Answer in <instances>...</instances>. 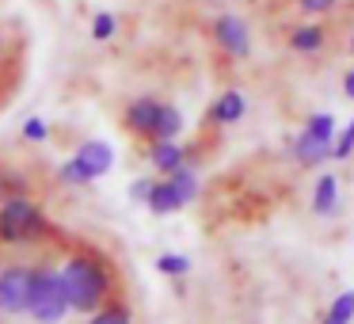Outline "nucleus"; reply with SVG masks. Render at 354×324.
I'll use <instances>...</instances> for the list:
<instances>
[{
    "label": "nucleus",
    "instance_id": "obj_29",
    "mask_svg": "<svg viewBox=\"0 0 354 324\" xmlns=\"http://www.w3.org/2000/svg\"><path fill=\"white\" fill-rule=\"evenodd\" d=\"M351 54H354V35H351Z\"/></svg>",
    "mask_w": 354,
    "mask_h": 324
},
{
    "label": "nucleus",
    "instance_id": "obj_3",
    "mask_svg": "<svg viewBox=\"0 0 354 324\" xmlns=\"http://www.w3.org/2000/svg\"><path fill=\"white\" fill-rule=\"evenodd\" d=\"M69 313H73V309H69V298H65L62 267H35L27 316H31V321H39V324H62Z\"/></svg>",
    "mask_w": 354,
    "mask_h": 324
},
{
    "label": "nucleus",
    "instance_id": "obj_5",
    "mask_svg": "<svg viewBox=\"0 0 354 324\" xmlns=\"http://www.w3.org/2000/svg\"><path fill=\"white\" fill-rule=\"evenodd\" d=\"M209 39H214V46L221 50L229 62H244V57L252 54V31H248V24L240 16H232V12H221V16L214 19Z\"/></svg>",
    "mask_w": 354,
    "mask_h": 324
},
{
    "label": "nucleus",
    "instance_id": "obj_13",
    "mask_svg": "<svg viewBox=\"0 0 354 324\" xmlns=\"http://www.w3.org/2000/svg\"><path fill=\"white\" fill-rule=\"evenodd\" d=\"M335 202H339V179L331 176V172H324V176L316 179V187H313V214L331 217L335 214Z\"/></svg>",
    "mask_w": 354,
    "mask_h": 324
},
{
    "label": "nucleus",
    "instance_id": "obj_27",
    "mask_svg": "<svg viewBox=\"0 0 354 324\" xmlns=\"http://www.w3.org/2000/svg\"><path fill=\"white\" fill-rule=\"evenodd\" d=\"M343 92H346V96H351V100H354V69H351V73H346V77H343Z\"/></svg>",
    "mask_w": 354,
    "mask_h": 324
},
{
    "label": "nucleus",
    "instance_id": "obj_6",
    "mask_svg": "<svg viewBox=\"0 0 354 324\" xmlns=\"http://www.w3.org/2000/svg\"><path fill=\"white\" fill-rule=\"evenodd\" d=\"M73 164H77V168L84 172L88 183H95V179H103L111 168H115V149H111L107 141H100V138L80 141L77 153H73Z\"/></svg>",
    "mask_w": 354,
    "mask_h": 324
},
{
    "label": "nucleus",
    "instance_id": "obj_1",
    "mask_svg": "<svg viewBox=\"0 0 354 324\" xmlns=\"http://www.w3.org/2000/svg\"><path fill=\"white\" fill-rule=\"evenodd\" d=\"M62 278L73 313H95L115 290V275L100 255H69L62 267Z\"/></svg>",
    "mask_w": 354,
    "mask_h": 324
},
{
    "label": "nucleus",
    "instance_id": "obj_20",
    "mask_svg": "<svg viewBox=\"0 0 354 324\" xmlns=\"http://www.w3.org/2000/svg\"><path fill=\"white\" fill-rule=\"evenodd\" d=\"M351 153H354V118L343 126V130H335V141H331V161H346Z\"/></svg>",
    "mask_w": 354,
    "mask_h": 324
},
{
    "label": "nucleus",
    "instance_id": "obj_23",
    "mask_svg": "<svg viewBox=\"0 0 354 324\" xmlns=\"http://www.w3.org/2000/svg\"><path fill=\"white\" fill-rule=\"evenodd\" d=\"M331 316H339V321H354V290H343L335 301L328 305Z\"/></svg>",
    "mask_w": 354,
    "mask_h": 324
},
{
    "label": "nucleus",
    "instance_id": "obj_21",
    "mask_svg": "<svg viewBox=\"0 0 354 324\" xmlns=\"http://www.w3.org/2000/svg\"><path fill=\"white\" fill-rule=\"evenodd\" d=\"M115 31H118V19L111 16V12H95V16H92V39L95 42H111V39H115Z\"/></svg>",
    "mask_w": 354,
    "mask_h": 324
},
{
    "label": "nucleus",
    "instance_id": "obj_14",
    "mask_svg": "<svg viewBox=\"0 0 354 324\" xmlns=\"http://www.w3.org/2000/svg\"><path fill=\"white\" fill-rule=\"evenodd\" d=\"M179 134H183V111H179L176 103H160L153 138H149V141H171V138H179Z\"/></svg>",
    "mask_w": 354,
    "mask_h": 324
},
{
    "label": "nucleus",
    "instance_id": "obj_16",
    "mask_svg": "<svg viewBox=\"0 0 354 324\" xmlns=\"http://www.w3.org/2000/svg\"><path fill=\"white\" fill-rule=\"evenodd\" d=\"M168 179L176 183V191H179V199H183V206H191V202L198 199V172H194L191 164H183V168H176Z\"/></svg>",
    "mask_w": 354,
    "mask_h": 324
},
{
    "label": "nucleus",
    "instance_id": "obj_17",
    "mask_svg": "<svg viewBox=\"0 0 354 324\" xmlns=\"http://www.w3.org/2000/svg\"><path fill=\"white\" fill-rule=\"evenodd\" d=\"M305 130L313 134V138H320V141H335V115L331 111H320V115H308V123H305Z\"/></svg>",
    "mask_w": 354,
    "mask_h": 324
},
{
    "label": "nucleus",
    "instance_id": "obj_11",
    "mask_svg": "<svg viewBox=\"0 0 354 324\" xmlns=\"http://www.w3.org/2000/svg\"><path fill=\"white\" fill-rule=\"evenodd\" d=\"M293 161H297L301 168H316V164L331 161V145L320 138H313L308 130H301L297 138H293Z\"/></svg>",
    "mask_w": 354,
    "mask_h": 324
},
{
    "label": "nucleus",
    "instance_id": "obj_7",
    "mask_svg": "<svg viewBox=\"0 0 354 324\" xmlns=\"http://www.w3.org/2000/svg\"><path fill=\"white\" fill-rule=\"evenodd\" d=\"M156 111H160V100H153V96H138V100L126 103L122 111V126L126 134H133V138H153V126H156Z\"/></svg>",
    "mask_w": 354,
    "mask_h": 324
},
{
    "label": "nucleus",
    "instance_id": "obj_10",
    "mask_svg": "<svg viewBox=\"0 0 354 324\" xmlns=\"http://www.w3.org/2000/svg\"><path fill=\"white\" fill-rule=\"evenodd\" d=\"M187 161H191V156H187V149L179 145L176 138L171 141H149V164H153L160 176H171V172L183 168Z\"/></svg>",
    "mask_w": 354,
    "mask_h": 324
},
{
    "label": "nucleus",
    "instance_id": "obj_26",
    "mask_svg": "<svg viewBox=\"0 0 354 324\" xmlns=\"http://www.w3.org/2000/svg\"><path fill=\"white\" fill-rule=\"evenodd\" d=\"M153 183H156V179H133V183H130V199L145 202V199H149V191H153Z\"/></svg>",
    "mask_w": 354,
    "mask_h": 324
},
{
    "label": "nucleus",
    "instance_id": "obj_12",
    "mask_svg": "<svg viewBox=\"0 0 354 324\" xmlns=\"http://www.w3.org/2000/svg\"><path fill=\"white\" fill-rule=\"evenodd\" d=\"M145 206L153 210L156 217H168V214H176V210H183V199H179L176 183L164 176V179H156V183H153V191H149Z\"/></svg>",
    "mask_w": 354,
    "mask_h": 324
},
{
    "label": "nucleus",
    "instance_id": "obj_9",
    "mask_svg": "<svg viewBox=\"0 0 354 324\" xmlns=\"http://www.w3.org/2000/svg\"><path fill=\"white\" fill-rule=\"evenodd\" d=\"M248 111V96L236 92V88H229V92H221L214 103H209V126H236L240 118H244Z\"/></svg>",
    "mask_w": 354,
    "mask_h": 324
},
{
    "label": "nucleus",
    "instance_id": "obj_18",
    "mask_svg": "<svg viewBox=\"0 0 354 324\" xmlns=\"http://www.w3.org/2000/svg\"><path fill=\"white\" fill-rule=\"evenodd\" d=\"M156 271L168 275V278H183L187 271H191V260L179 255V252H164V255H156Z\"/></svg>",
    "mask_w": 354,
    "mask_h": 324
},
{
    "label": "nucleus",
    "instance_id": "obj_24",
    "mask_svg": "<svg viewBox=\"0 0 354 324\" xmlns=\"http://www.w3.org/2000/svg\"><path fill=\"white\" fill-rule=\"evenodd\" d=\"M57 176H62V183H73V187H84V183H88V179H84V172H80L77 164H73V156H69V161H62Z\"/></svg>",
    "mask_w": 354,
    "mask_h": 324
},
{
    "label": "nucleus",
    "instance_id": "obj_19",
    "mask_svg": "<svg viewBox=\"0 0 354 324\" xmlns=\"http://www.w3.org/2000/svg\"><path fill=\"white\" fill-rule=\"evenodd\" d=\"M31 183H27L24 172H12V168H0V199H12V195H27Z\"/></svg>",
    "mask_w": 354,
    "mask_h": 324
},
{
    "label": "nucleus",
    "instance_id": "obj_25",
    "mask_svg": "<svg viewBox=\"0 0 354 324\" xmlns=\"http://www.w3.org/2000/svg\"><path fill=\"white\" fill-rule=\"evenodd\" d=\"M24 138L27 141H46L50 138L46 123H42V118H27V123H24Z\"/></svg>",
    "mask_w": 354,
    "mask_h": 324
},
{
    "label": "nucleus",
    "instance_id": "obj_8",
    "mask_svg": "<svg viewBox=\"0 0 354 324\" xmlns=\"http://www.w3.org/2000/svg\"><path fill=\"white\" fill-rule=\"evenodd\" d=\"M328 27L324 24H305V27H293L290 31V39H286V46L293 50V54H301V57H316V54H324L328 50Z\"/></svg>",
    "mask_w": 354,
    "mask_h": 324
},
{
    "label": "nucleus",
    "instance_id": "obj_2",
    "mask_svg": "<svg viewBox=\"0 0 354 324\" xmlns=\"http://www.w3.org/2000/svg\"><path fill=\"white\" fill-rule=\"evenodd\" d=\"M50 233H54V225L31 195H12L0 202V240L4 244H35Z\"/></svg>",
    "mask_w": 354,
    "mask_h": 324
},
{
    "label": "nucleus",
    "instance_id": "obj_4",
    "mask_svg": "<svg viewBox=\"0 0 354 324\" xmlns=\"http://www.w3.org/2000/svg\"><path fill=\"white\" fill-rule=\"evenodd\" d=\"M31 278H35V267H24V263L0 267V313L4 316L27 313V301H31Z\"/></svg>",
    "mask_w": 354,
    "mask_h": 324
},
{
    "label": "nucleus",
    "instance_id": "obj_28",
    "mask_svg": "<svg viewBox=\"0 0 354 324\" xmlns=\"http://www.w3.org/2000/svg\"><path fill=\"white\" fill-rule=\"evenodd\" d=\"M320 324H351V321H339V316H331V313H324V316H320Z\"/></svg>",
    "mask_w": 354,
    "mask_h": 324
},
{
    "label": "nucleus",
    "instance_id": "obj_22",
    "mask_svg": "<svg viewBox=\"0 0 354 324\" xmlns=\"http://www.w3.org/2000/svg\"><path fill=\"white\" fill-rule=\"evenodd\" d=\"M301 16H331L339 8V0H293Z\"/></svg>",
    "mask_w": 354,
    "mask_h": 324
},
{
    "label": "nucleus",
    "instance_id": "obj_15",
    "mask_svg": "<svg viewBox=\"0 0 354 324\" xmlns=\"http://www.w3.org/2000/svg\"><path fill=\"white\" fill-rule=\"evenodd\" d=\"M84 324H133V313L126 301H103L95 313H88Z\"/></svg>",
    "mask_w": 354,
    "mask_h": 324
}]
</instances>
